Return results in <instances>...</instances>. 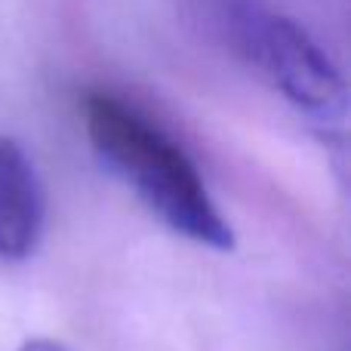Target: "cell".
I'll use <instances>...</instances> for the list:
<instances>
[{
  "mask_svg": "<svg viewBox=\"0 0 351 351\" xmlns=\"http://www.w3.org/2000/svg\"><path fill=\"white\" fill-rule=\"evenodd\" d=\"M84 123L93 148L173 231L216 250H231V228L219 216L204 179L179 145L111 93H90Z\"/></svg>",
  "mask_w": 351,
  "mask_h": 351,
  "instance_id": "obj_1",
  "label": "cell"
},
{
  "mask_svg": "<svg viewBox=\"0 0 351 351\" xmlns=\"http://www.w3.org/2000/svg\"><path fill=\"white\" fill-rule=\"evenodd\" d=\"M234 40L256 68L296 105L317 121L346 114V84L324 49L293 19L241 3L231 10Z\"/></svg>",
  "mask_w": 351,
  "mask_h": 351,
  "instance_id": "obj_2",
  "label": "cell"
},
{
  "mask_svg": "<svg viewBox=\"0 0 351 351\" xmlns=\"http://www.w3.org/2000/svg\"><path fill=\"white\" fill-rule=\"evenodd\" d=\"M43 228V191L28 154L0 136V256L25 259Z\"/></svg>",
  "mask_w": 351,
  "mask_h": 351,
  "instance_id": "obj_3",
  "label": "cell"
},
{
  "mask_svg": "<svg viewBox=\"0 0 351 351\" xmlns=\"http://www.w3.org/2000/svg\"><path fill=\"white\" fill-rule=\"evenodd\" d=\"M22 351H68V348L59 346V342H49V339H34V342H28V346H22Z\"/></svg>",
  "mask_w": 351,
  "mask_h": 351,
  "instance_id": "obj_4",
  "label": "cell"
}]
</instances>
